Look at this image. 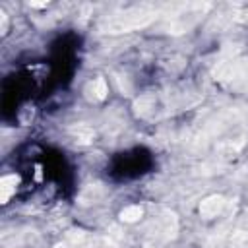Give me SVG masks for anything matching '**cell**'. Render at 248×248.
<instances>
[{
    "label": "cell",
    "instance_id": "6da1fadb",
    "mask_svg": "<svg viewBox=\"0 0 248 248\" xmlns=\"http://www.w3.org/2000/svg\"><path fill=\"white\" fill-rule=\"evenodd\" d=\"M159 12L155 6L151 4H141V6H132L124 12L118 14H110L105 16L97 29L101 33H126V31H134V29H141L147 27L149 23H153L157 19Z\"/></svg>",
    "mask_w": 248,
    "mask_h": 248
},
{
    "label": "cell",
    "instance_id": "7a4b0ae2",
    "mask_svg": "<svg viewBox=\"0 0 248 248\" xmlns=\"http://www.w3.org/2000/svg\"><path fill=\"white\" fill-rule=\"evenodd\" d=\"M209 10L207 2H188V4H172L169 8V12L159 14L161 19L157 23V27L165 33H186L188 29H192L202 16Z\"/></svg>",
    "mask_w": 248,
    "mask_h": 248
},
{
    "label": "cell",
    "instance_id": "3957f363",
    "mask_svg": "<svg viewBox=\"0 0 248 248\" xmlns=\"http://www.w3.org/2000/svg\"><path fill=\"white\" fill-rule=\"evenodd\" d=\"M213 76L227 87L248 85V56H231L217 62V66L213 68Z\"/></svg>",
    "mask_w": 248,
    "mask_h": 248
},
{
    "label": "cell",
    "instance_id": "277c9868",
    "mask_svg": "<svg viewBox=\"0 0 248 248\" xmlns=\"http://www.w3.org/2000/svg\"><path fill=\"white\" fill-rule=\"evenodd\" d=\"M225 203H227L225 198L219 196V194L207 196V198H203L202 203H200V215H202L203 219H213V217H217V215L223 213Z\"/></svg>",
    "mask_w": 248,
    "mask_h": 248
},
{
    "label": "cell",
    "instance_id": "5b68a950",
    "mask_svg": "<svg viewBox=\"0 0 248 248\" xmlns=\"http://www.w3.org/2000/svg\"><path fill=\"white\" fill-rule=\"evenodd\" d=\"M83 93H85V99H87V101H93V103L103 101V99L107 97V93H108L107 79H105V78H101V76L93 78L91 81H87V85H85Z\"/></svg>",
    "mask_w": 248,
    "mask_h": 248
},
{
    "label": "cell",
    "instance_id": "8992f818",
    "mask_svg": "<svg viewBox=\"0 0 248 248\" xmlns=\"http://www.w3.org/2000/svg\"><path fill=\"white\" fill-rule=\"evenodd\" d=\"M17 182H19V176L17 174H4L0 178V202L2 203H8V200L12 198V194H16Z\"/></svg>",
    "mask_w": 248,
    "mask_h": 248
},
{
    "label": "cell",
    "instance_id": "52a82bcc",
    "mask_svg": "<svg viewBox=\"0 0 248 248\" xmlns=\"http://www.w3.org/2000/svg\"><path fill=\"white\" fill-rule=\"evenodd\" d=\"M70 136L74 138V141H78V143H89L91 140H93V136H95V132L87 126V124H74L72 128H70Z\"/></svg>",
    "mask_w": 248,
    "mask_h": 248
},
{
    "label": "cell",
    "instance_id": "ba28073f",
    "mask_svg": "<svg viewBox=\"0 0 248 248\" xmlns=\"http://www.w3.org/2000/svg\"><path fill=\"white\" fill-rule=\"evenodd\" d=\"M143 215V209L140 205H126L122 211H120V221L124 223H136L140 221Z\"/></svg>",
    "mask_w": 248,
    "mask_h": 248
},
{
    "label": "cell",
    "instance_id": "9c48e42d",
    "mask_svg": "<svg viewBox=\"0 0 248 248\" xmlns=\"http://www.w3.org/2000/svg\"><path fill=\"white\" fill-rule=\"evenodd\" d=\"M6 29H8V16H6V12H4V10H0V33L4 35V33H6Z\"/></svg>",
    "mask_w": 248,
    "mask_h": 248
},
{
    "label": "cell",
    "instance_id": "30bf717a",
    "mask_svg": "<svg viewBox=\"0 0 248 248\" xmlns=\"http://www.w3.org/2000/svg\"><path fill=\"white\" fill-rule=\"evenodd\" d=\"M31 8H46V2H29Z\"/></svg>",
    "mask_w": 248,
    "mask_h": 248
}]
</instances>
